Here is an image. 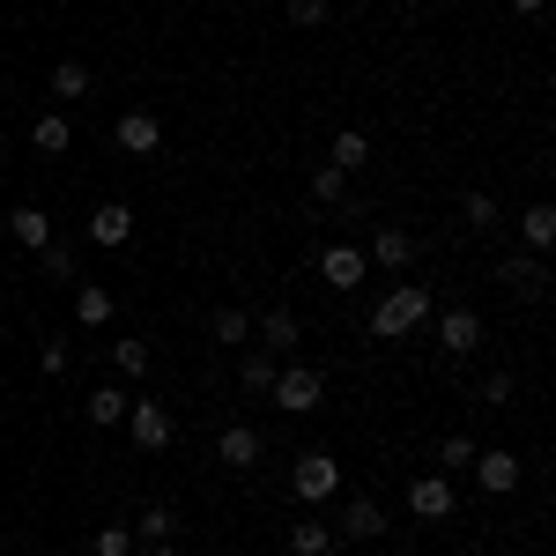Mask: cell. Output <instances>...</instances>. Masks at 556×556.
Returning <instances> with one entry per match:
<instances>
[{
    "label": "cell",
    "mask_w": 556,
    "mask_h": 556,
    "mask_svg": "<svg viewBox=\"0 0 556 556\" xmlns=\"http://www.w3.org/2000/svg\"><path fill=\"white\" fill-rule=\"evenodd\" d=\"M424 319H430V290L424 282H401V275H393V290L371 304V334H379V342H408Z\"/></svg>",
    "instance_id": "cell-1"
},
{
    "label": "cell",
    "mask_w": 556,
    "mask_h": 556,
    "mask_svg": "<svg viewBox=\"0 0 556 556\" xmlns=\"http://www.w3.org/2000/svg\"><path fill=\"white\" fill-rule=\"evenodd\" d=\"M290 490H298V505H334V490H342V460H334L327 445H304L298 468H290Z\"/></svg>",
    "instance_id": "cell-2"
},
{
    "label": "cell",
    "mask_w": 556,
    "mask_h": 556,
    "mask_svg": "<svg viewBox=\"0 0 556 556\" xmlns=\"http://www.w3.org/2000/svg\"><path fill=\"white\" fill-rule=\"evenodd\" d=\"M267 393H275V408H282V416H312V408L327 401V371H319V364H282Z\"/></svg>",
    "instance_id": "cell-3"
},
{
    "label": "cell",
    "mask_w": 556,
    "mask_h": 556,
    "mask_svg": "<svg viewBox=\"0 0 556 556\" xmlns=\"http://www.w3.org/2000/svg\"><path fill=\"white\" fill-rule=\"evenodd\" d=\"M127 438L141 445V453H164V445L178 438L172 408H164V401H127Z\"/></svg>",
    "instance_id": "cell-4"
},
{
    "label": "cell",
    "mask_w": 556,
    "mask_h": 556,
    "mask_svg": "<svg viewBox=\"0 0 556 556\" xmlns=\"http://www.w3.org/2000/svg\"><path fill=\"white\" fill-rule=\"evenodd\" d=\"M497 282H505L519 304L549 298V267H542V253H505V260H497Z\"/></svg>",
    "instance_id": "cell-5"
},
{
    "label": "cell",
    "mask_w": 556,
    "mask_h": 556,
    "mask_svg": "<svg viewBox=\"0 0 556 556\" xmlns=\"http://www.w3.org/2000/svg\"><path fill=\"white\" fill-rule=\"evenodd\" d=\"M83 238H89V245H104V253H119V245L134 238V208H127V201H97L89 223H83Z\"/></svg>",
    "instance_id": "cell-6"
},
{
    "label": "cell",
    "mask_w": 556,
    "mask_h": 556,
    "mask_svg": "<svg viewBox=\"0 0 556 556\" xmlns=\"http://www.w3.org/2000/svg\"><path fill=\"white\" fill-rule=\"evenodd\" d=\"M408 513H416V519H460L453 475H416V482H408Z\"/></svg>",
    "instance_id": "cell-7"
},
{
    "label": "cell",
    "mask_w": 556,
    "mask_h": 556,
    "mask_svg": "<svg viewBox=\"0 0 556 556\" xmlns=\"http://www.w3.org/2000/svg\"><path fill=\"white\" fill-rule=\"evenodd\" d=\"M519 475H527V468H519L505 445H482V453H475V482H482L490 497H513V490H519Z\"/></svg>",
    "instance_id": "cell-8"
},
{
    "label": "cell",
    "mask_w": 556,
    "mask_h": 556,
    "mask_svg": "<svg viewBox=\"0 0 556 556\" xmlns=\"http://www.w3.org/2000/svg\"><path fill=\"white\" fill-rule=\"evenodd\" d=\"M260 453H267V438H260L253 424H230L223 438H215V460H223V468H238V475L260 468Z\"/></svg>",
    "instance_id": "cell-9"
},
{
    "label": "cell",
    "mask_w": 556,
    "mask_h": 556,
    "mask_svg": "<svg viewBox=\"0 0 556 556\" xmlns=\"http://www.w3.org/2000/svg\"><path fill=\"white\" fill-rule=\"evenodd\" d=\"M438 342H445V356H468V349H482V312H468V304L438 312Z\"/></svg>",
    "instance_id": "cell-10"
},
{
    "label": "cell",
    "mask_w": 556,
    "mask_h": 556,
    "mask_svg": "<svg viewBox=\"0 0 556 556\" xmlns=\"http://www.w3.org/2000/svg\"><path fill=\"white\" fill-rule=\"evenodd\" d=\"M119 149H127V156H156V149H164V119L141 112V104L119 112Z\"/></svg>",
    "instance_id": "cell-11"
},
{
    "label": "cell",
    "mask_w": 556,
    "mask_h": 556,
    "mask_svg": "<svg viewBox=\"0 0 556 556\" xmlns=\"http://www.w3.org/2000/svg\"><path fill=\"white\" fill-rule=\"evenodd\" d=\"M364 260H379L386 275H401V267H416V238H408L401 223H379V230H371V253H364Z\"/></svg>",
    "instance_id": "cell-12"
},
{
    "label": "cell",
    "mask_w": 556,
    "mask_h": 556,
    "mask_svg": "<svg viewBox=\"0 0 556 556\" xmlns=\"http://www.w3.org/2000/svg\"><path fill=\"white\" fill-rule=\"evenodd\" d=\"M364 267H371V260L356 253V245H327V253H319V282H327V290H356Z\"/></svg>",
    "instance_id": "cell-13"
},
{
    "label": "cell",
    "mask_w": 556,
    "mask_h": 556,
    "mask_svg": "<svg viewBox=\"0 0 556 556\" xmlns=\"http://www.w3.org/2000/svg\"><path fill=\"white\" fill-rule=\"evenodd\" d=\"M334 534H342V542H379V534H386V513L371 505V497H349V505H342V527H334Z\"/></svg>",
    "instance_id": "cell-14"
},
{
    "label": "cell",
    "mask_w": 556,
    "mask_h": 556,
    "mask_svg": "<svg viewBox=\"0 0 556 556\" xmlns=\"http://www.w3.org/2000/svg\"><path fill=\"white\" fill-rule=\"evenodd\" d=\"M334 519H290V556H334Z\"/></svg>",
    "instance_id": "cell-15"
},
{
    "label": "cell",
    "mask_w": 556,
    "mask_h": 556,
    "mask_svg": "<svg viewBox=\"0 0 556 556\" xmlns=\"http://www.w3.org/2000/svg\"><path fill=\"white\" fill-rule=\"evenodd\" d=\"M30 149H38V156H67V149H75V119H67V112H38Z\"/></svg>",
    "instance_id": "cell-16"
},
{
    "label": "cell",
    "mask_w": 556,
    "mask_h": 556,
    "mask_svg": "<svg viewBox=\"0 0 556 556\" xmlns=\"http://www.w3.org/2000/svg\"><path fill=\"white\" fill-rule=\"evenodd\" d=\"M127 386H97V393H89L83 401V416H89V430H112V424H127Z\"/></svg>",
    "instance_id": "cell-17"
},
{
    "label": "cell",
    "mask_w": 556,
    "mask_h": 556,
    "mask_svg": "<svg viewBox=\"0 0 556 556\" xmlns=\"http://www.w3.org/2000/svg\"><path fill=\"white\" fill-rule=\"evenodd\" d=\"M8 238H15L23 253H45V245H52V215L45 208H15L8 215Z\"/></svg>",
    "instance_id": "cell-18"
},
{
    "label": "cell",
    "mask_w": 556,
    "mask_h": 556,
    "mask_svg": "<svg viewBox=\"0 0 556 556\" xmlns=\"http://www.w3.org/2000/svg\"><path fill=\"white\" fill-rule=\"evenodd\" d=\"M112 312H119V304H112L104 282H83V290H75V319H83L89 334H97V327H112Z\"/></svg>",
    "instance_id": "cell-19"
},
{
    "label": "cell",
    "mask_w": 556,
    "mask_h": 556,
    "mask_svg": "<svg viewBox=\"0 0 556 556\" xmlns=\"http://www.w3.org/2000/svg\"><path fill=\"white\" fill-rule=\"evenodd\" d=\"M298 312H290V304H275V312H260V342L275 349V356H282V349H298Z\"/></svg>",
    "instance_id": "cell-20"
},
{
    "label": "cell",
    "mask_w": 556,
    "mask_h": 556,
    "mask_svg": "<svg viewBox=\"0 0 556 556\" xmlns=\"http://www.w3.org/2000/svg\"><path fill=\"white\" fill-rule=\"evenodd\" d=\"M519 238H527V253H549L556 245V208L549 201H534V208L519 215Z\"/></svg>",
    "instance_id": "cell-21"
},
{
    "label": "cell",
    "mask_w": 556,
    "mask_h": 556,
    "mask_svg": "<svg viewBox=\"0 0 556 556\" xmlns=\"http://www.w3.org/2000/svg\"><path fill=\"white\" fill-rule=\"evenodd\" d=\"M89 89H97V75H89L83 60H60V67H52V97H60V104H83Z\"/></svg>",
    "instance_id": "cell-22"
},
{
    "label": "cell",
    "mask_w": 556,
    "mask_h": 556,
    "mask_svg": "<svg viewBox=\"0 0 556 556\" xmlns=\"http://www.w3.org/2000/svg\"><path fill=\"white\" fill-rule=\"evenodd\" d=\"M275 371H282V364H275V349H245L238 386H245V393H267V386H275Z\"/></svg>",
    "instance_id": "cell-23"
},
{
    "label": "cell",
    "mask_w": 556,
    "mask_h": 556,
    "mask_svg": "<svg viewBox=\"0 0 556 556\" xmlns=\"http://www.w3.org/2000/svg\"><path fill=\"white\" fill-rule=\"evenodd\" d=\"M334 172H356V164H371V134H356V127H342L334 134V156H327Z\"/></svg>",
    "instance_id": "cell-24"
},
{
    "label": "cell",
    "mask_w": 556,
    "mask_h": 556,
    "mask_svg": "<svg viewBox=\"0 0 556 556\" xmlns=\"http://www.w3.org/2000/svg\"><path fill=\"white\" fill-rule=\"evenodd\" d=\"M178 534V513L172 505H149V513L134 519V542H149V549H156V542H172Z\"/></svg>",
    "instance_id": "cell-25"
},
{
    "label": "cell",
    "mask_w": 556,
    "mask_h": 556,
    "mask_svg": "<svg viewBox=\"0 0 556 556\" xmlns=\"http://www.w3.org/2000/svg\"><path fill=\"white\" fill-rule=\"evenodd\" d=\"M112 364H119V379H149V371H156V349L149 342H112Z\"/></svg>",
    "instance_id": "cell-26"
},
{
    "label": "cell",
    "mask_w": 556,
    "mask_h": 556,
    "mask_svg": "<svg viewBox=\"0 0 556 556\" xmlns=\"http://www.w3.org/2000/svg\"><path fill=\"white\" fill-rule=\"evenodd\" d=\"M208 334H215V342H223V349H238V342H245V334H253V319H245L238 304H223V312H215V319H208Z\"/></svg>",
    "instance_id": "cell-27"
},
{
    "label": "cell",
    "mask_w": 556,
    "mask_h": 556,
    "mask_svg": "<svg viewBox=\"0 0 556 556\" xmlns=\"http://www.w3.org/2000/svg\"><path fill=\"white\" fill-rule=\"evenodd\" d=\"M475 453H482V445H475L468 430H453V438L438 445V468H445V475H460V468H475Z\"/></svg>",
    "instance_id": "cell-28"
},
{
    "label": "cell",
    "mask_w": 556,
    "mask_h": 556,
    "mask_svg": "<svg viewBox=\"0 0 556 556\" xmlns=\"http://www.w3.org/2000/svg\"><path fill=\"white\" fill-rule=\"evenodd\" d=\"M460 223H468V230H490V223H497V201H490L482 186H475V193H460Z\"/></svg>",
    "instance_id": "cell-29"
},
{
    "label": "cell",
    "mask_w": 556,
    "mask_h": 556,
    "mask_svg": "<svg viewBox=\"0 0 556 556\" xmlns=\"http://www.w3.org/2000/svg\"><path fill=\"white\" fill-rule=\"evenodd\" d=\"M342 193H349V172H334V164L312 172V201H342Z\"/></svg>",
    "instance_id": "cell-30"
},
{
    "label": "cell",
    "mask_w": 556,
    "mask_h": 556,
    "mask_svg": "<svg viewBox=\"0 0 556 556\" xmlns=\"http://www.w3.org/2000/svg\"><path fill=\"white\" fill-rule=\"evenodd\" d=\"M67 364H75V349L60 342V334H52V342H38V371H45V379H60Z\"/></svg>",
    "instance_id": "cell-31"
},
{
    "label": "cell",
    "mask_w": 556,
    "mask_h": 556,
    "mask_svg": "<svg viewBox=\"0 0 556 556\" xmlns=\"http://www.w3.org/2000/svg\"><path fill=\"white\" fill-rule=\"evenodd\" d=\"M475 393H482V408H513V371H490Z\"/></svg>",
    "instance_id": "cell-32"
},
{
    "label": "cell",
    "mask_w": 556,
    "mask_h": 556,
    "mask_svg": "<svg viewBox=\"0 0 556 556\" xmlns=\"http://www.w3.org/2000/svg\"><path fill=\"white\" fill-rule=\"evenodd\" d=\"M97 556H134V527H97Z\"/></svg>",
    "instance_id": "cell-33"
},
{
    "label": "cell",
    "mask_w": 556,
    "mask_h": 556,
    "mask_svg": "<svg viewBox=\"0 0 556 556\" xmlns=\"http://www.w3.org/2000/svg\"><path fill=\"white\" fill-rule=\"evenodd\" d=\"M45 275H60V282H75V245H45Z\"/></svg>",
    "instance_id": "cell-34"
},
{
    "label": "cell",
    "mask_w": 556,
    "mask_h": 556,
    "mask_svg": "<svg viewBox=\"0 0 556 556\" xmlns=\"http://www.w3.org/2000/svg\"><path fill=\"white\" fill-rule=\"evenodd\" d=\"M327 8H334V0H290V23L312 30V23H327Z\"/></svg>",
    "instance_id": "cell-35"
},
{
    "label": "cell",
    "mask_w": 556,
    "mask_h": 556,
    "mask_svg": "<svg viewBox=\"0 0 556 556\" xmlns=\"http://www.w3.org/2000/svg\"><path fill=\"white\" fill-rule=\"evenodd\" d=\"M505 8H513V15H542V0H505Z\"/></svg>",
    "instance_id": "cell-36"
},
{
    "label": "cell",
    "mask_w": 556,
    "mask_h": 556,
    "mask_svg": "<svg viewBox=\"0 0 556 556\" xmlns=\"http://www.w3.org/2000/svg\"><path fill=\"white\" fill-rule=\"evenodd\" d=\"M149 556H178V542H156V549H149Z\"/></svg>",
    "instance_id": "cell-37"
}]
</instances>
